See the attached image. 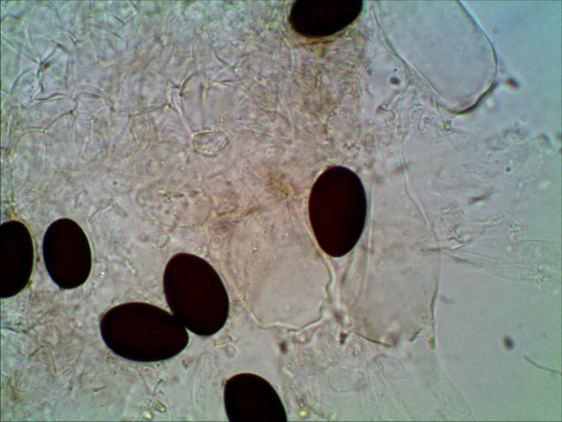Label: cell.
<instances>
[{
    "label": "cell",
    "instance_id": "cell-2",
    "mask_svg": "<svg viewBox=\"0 0 562 422\" xmlns=\"http://www.w3.org/2000/svg\"><path fill=\"white\" fill-rule=\"evenodd\" d=\"M42 250L48 268L55 264L86 266L91 263L89 240L83 229L70 219H58L48 227Z\"/></svg>",
    "mask_w": 562,
    "mask_h": 422
},
{
    "label": "cell",
    "instance_id": "cell-1",
    "mask_svg": "<svg viewBox=\"0 0 562 422\" xmlns=\"http://www.w3.org/2000/svg\"><path fill=\"white\" fill-rule=\"evenodd\" d=\"M362 9L360 0H299L291 8L289 22L304 37H327L351 25Z\"/></svg>",
    "mask_w": 562,
    "mask_h": 422
}]
</instances>
